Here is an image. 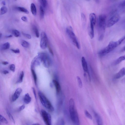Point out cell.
<instances>
[{
    "mask_svg": "<svg viewBox=\"0 0 125 125\" xmlns=\"http://www.w3.org/2000/svg\"><path fill=\"white\" fill-rule=\"evenodd\" d=\"M94 115L97 124L99 125H103V121L100 116L95 112H94Z\"/></svg>",
    "mask_w": 125,
    "mask_h": 125,
    "instance_id": "cell-17",
    "label": "cell"
},
{
    "mask_svg": "<svg viewBox=\"0 0 125 125\" xmlns=\"http://www.w3.org/2000/svg\"><path fill=\"white\" fill-rule=\"evenodd\" d=\"M33 29L36 37L38 38L39 36V33L37 28L35 26H33Z\"/></svg>",
    "mask_w": 125,
    "mask_h": 125,
    "instance_id": "cell-26",
    "label": "cell"
},
{
    "mask_svg": "<svg viewBox=\"0 0 125 125\" xmlns=\"http://www.w3.org/2000/svg\"><path fill=\"white\" fill-rule=\"evenodd\" d=\"M37 56L44 67L48 68L50 66L51 61L49 55L47 54L43 53H41L39 54Z\"/></svg>",
    "mask_w": 125,
    "mask_h": 125,
    "instance_id": "cell-6",
    "label": "cell"
},
{
    "mask_svg": "<svg viewBox=\"0 0 125 125\" xmlns=\"http://www.w3.org/2000/svg\"><path fill=\"white\" fill-rule=\"evenodd\" d=\"M16 9L17 10L24 13L26 14H28L29 13V11L25 8L21 7H16Z\"/></svg>",
    "mask_w": 125,
    "mask_h": 125,
    "instance_id": "cell-20",
    "label": "cell"
},
{
    "mask_svg": "<svg viewBox=\"0 0 125 125\" xmlns=\"http://www.w3.org/2000/svg\"><path fill=\"white\" fill-rule=\"evenodd\" d=\"M6 37L7 38H10V37H12V35H9L8 36H6Z\"/></svg>",
    "mask_w": 125,
    "mask_h": 125,
    "instance_id": "cell-48",
    "label": "cell"
},
{
    "mask_svg": "<svg viewBox=\"0 0 125 125\" xmlns=\"http://www.w3.org/2000/svg\"><path fill=\"white\" fill-rule=\"evenodd\" d=\"M41 39L40 42V46L43 49L46 48L47 47L48 39L45 33L44 32H42L41 34Z\"/></svg>",
    "mask_w": 125,
    "mask_h": 125,
    "instance_id": "cell-9",
    "label": "cell"
},
{
    "mask_svg": "<svg viewBox=\"0 0 125 125\" xmlns=\"http://www.w3.org/2000/svg\"><path fill=\"white\" fill-rule=\"evenodd\" d=\"M0 122L6 124L8 123V122L7 120L3 116L1 115H0Z\"/></svg>",
    "mask_w": 125,
    "mask_h": 125,
    "instance_id": "cell-28",
    "label": "cell"
},
{
    "mask_svg": "<svg viewBox=\"0 0 125 125\" xmlns=\"http://www.w3.org/2000/svg\"><path fill=\"white\" fill-rule=\"evenodd\" d=\"M41 2L43 7L44 8H45L47 5V1L46 0H41Z\"/></svg>",
    "mask_w": 125,
    "mask_h": 125,
    "instance_id": "cell-37",
    "label": "cell"
},
{
    "mask_svg": "<svg viewBox=\"0 0 125 125\" xmlns=\"http://www.w3.org/2000/svg\"><path fill=\"white\" fill-rule=\"evenodd\" d=\"M40 13V18L42 19L44 17V11L42 6H40L39 8Z\"/></svg>",
    "mask_w": 125,
    "mask_h": 125,
    "instance_id": "cell-25",
    "label": "cell"
},
{
    "mask_svg": "<svg viewBox=\"0 0 125 125\" xmlns=\"http://www.w3.org/2000/svg\"><path fill=\"white\" fill-rule=\"evenodd\" d=\"M52 82L55 87L56 93L57 94H58L60 92L61 89L60 84L56 80H53Z\"/></svg>",
    "mask_w": 125,
    "mask_h": 125,
    "instance_id": "cell-14",
    "label": "cell"
},
{
    "mask_svg": "<svg viewBox=\"0 0 125 125\" xmlns=\"http://www.w3.org/2000/svg\"><path fill=\"white\" fill-rule=\"evenodd\" d=\"M120 19L119 16L118 14H115L113 15L107 21L106 23L107 27H110L115 23L119 20Z\"/></svg>",
    "mask_w": 125,
    "mask_h": 125,
    "instance_id": "cell-7",
    "label": "cell"
},
{
    "mask_svg": "<svg viewBox=\"0 0 125 125\" xmlns=\"http://www.w3.org/2000/svg\"><path fill=\"white\" fill-rule=\"evenodd\" d=\"M2 4L3 5H5L6 4L5 2L4 1H3L1 2Z\"/></svg>",
    "mask_w": 125,
    "mask_h": 125,
    "instance_id": "cell-47",
    "label": "cell"
},
{
    "mask_svg": "<svg viewBox=\"0 0 125 125\" xmlns=\"http://www.w3.org/2000/svg\"><path fill=\"white\" fill-rule=\"evenodd\" d=\"M81 19L83 26H84L86 23V16L84 13H81Z\"/></svg>",
    "mask_w": 125,
    "mask_h": 125,
    "instance_id": "cell-21",
    "label": "cell"
},
{
    "mask_svg": "<svg viewBox=\"0 0 125 125\" xmlns=\"http://www.w3.org/2000/svg\"><path fill=\"white\" fill-rule=\"evenodd\" d=\"M124 60H125V55L121 56L115 60L113 62L112 64L113 65H116Z\"/></svg>",
    "mask_w": 125,
    "mask_h": 125,
    "instance_id": "cell-16",
    "label": "cell"
},
{
    "mask_svg": "<svg viewBox=\"0 0 125 125\" xmlns=\"http://www.w3.org/2000/svg\"><path fill=\"white\" fill-rule=\"evenodd\" d=\"M10 44L8 42L3 44L2 45V48L3 50H5L8 49L10 47Z\"/></svg>",
    "mask_w": 125,
    "mask_h": 125,
    "instance_id": "cell-27",
    "label": "cell"
},
{
    "mask_svg": "<svg viewBox=\"0 0 125 125\" xmlns=\"http://www.w3.org/2000/svg\"><path fill=\"white\" fill-rule=\"evenodd\" d=\"M30 8L32 14L34 15H36L37 13V10L35 5L34 3H32L31 4Z\"/></svg>",
    "mask_w": 125,
    "mask_h": 125,
    "instance_id": "cell-19",
    "label": "cell"
},
{
    "mask_svg": "<svg viewBox=\"0 0 125 125\" xmlns=\"http://www.w3.org/2000/svg\"><path fill=\"white\" fill-rule=\"evenodd\" d=\"M21 45L23 47L27 48L29 46V43L27 42L24 41H22L21 42Z\"/></svg>",
    "mask_w": 125,
    "mask_h": 125,
    "instance_id": "cell-29",
    "label": "cell"
},
{
    "mask_svg": "<svg viewBox=\"0 0 125 125\" xmlns=\"http://www.w3.org/2000/svg\"><path fill=\"white\" fill-rule=\"evenodd\" d=\"M7 113L10 120L13 124H15V121L11 114L8 111H7Z\"/></svg>",
    "mask_w": 125,
    "mask_h": 125,
    "instance_id": "cell-30",
    "label": "cell"
},
{
    "mask_svg": "<svg viewBox=\"0 0 125 125\" xmlns=\"http://www.w3.org/2000/svg\"><path fill=\"white\" fill-rule=\"evenodd\" d=\"M125 75V68H122L120 71L114 76V78L116 79H118L123 77Z\"/></svg>",
    "mask_w": 125,
    "mask_h": 125,
    "instance_id": "cell-12",
    "label": "cell"
},
{
    "mask_svg": "<svg viewBox=\"0 0 125 125\" xmlns=\"http://www.w3.org/2000/svg\"><path fill=\"white\" fill-rule=\"evenodd\" d=\"M22 91V89L21 88H17L16 90L11 97V100L12 102L15 101L18 98Z\"/></svg>",
    "mask_w": 125,
    "mask_h": 125,
    "instance_id": "cell-11",
    "label": "cell"
},
{
    "mask_svg": "<svg viewBox=\"0 0 125 125\" xmlns=\"http://www.w3.org/2000/svg\"><path fill=\"white\" fill-rule=\"evenodd\" d=\"M2 63L4 65H6L8 64V63L7 62L4 61L2 62Z\"/></svg>",
    "mask_w": 125,
    "mask_h": 125,
    "instance_id": "cell-46",
    "label": "cell"
},
{
    "mask_svg": "<svg viewBox=\"0 0 125 125\" xmlns=\"http://www.w3.org/2000/svg\"><path fill=\"white\" fill-rule=\"evenodd\" d=\"M38 95L41 102L43 106L48 110L51 112L54 110V108L51 103L43 94L41 91H39Z\"/></svg>",
    "mask_w": 125,
    "mask_h": 125,
    "instance_id": "cell-3",
    "label": "cell"
},
{
    "mask_svg": "<svg viewBox=\"0 0 125 125\" xmlns=\"http://www.w3.org/2000/svg\"><path fill=\"white\" fill-rule=\"evenodd\" d=\"M77 81L79 87L81 88L83 86V84L81 80L80 77L78 76L77 77Z\"/></svg>",
    "mask_w": 125,
    "mask_h": 125,
    "instance_id": "cell-32",
    "label": "cell"
},
{
    "mask_svg": "<svg viewBox=\"0 0 125 125\" xmlns=\"http://www.w3.org/2000/svg\"><path fill=\"white\" fill-rule=\"evenodd\" d=\"M11 50L13 52L16 53H19L20 52L19 49H11Z\"/></svg>",
    "mask_w": 125,
    "mask_h": 125,
    "instance_id": "cell-40",
    "label": "cell"
},
{
    "mask_svg": "<svg viewBox=\"0 0 125 125\" xmlns=\"http://www.w3.org/2000/svg\"><path fill=\"white\" fill-rule=\"evenodd\" d=\"M3 74H6L8 73H9V72L7 70H4L3 71Z\"/></svg>",
    "mask_w": 125,
    "mask_h": 125,
    "instance_id": "cell-45",
    "label": "cell"
},
{
    "mask_svg": "<svg viewBox=\"0 0 125 125\" xmlns=\"http://www.w3.org/2000/svg\"><path fill=\"white\" fill-rule=\"evenodd\" d=\"M41 115L44 122L47 125H51L52 124V118L51 115L46 111L42 110Z\"/></svg>",
    "mask_w": 125,
    "mask_h": 125,
    "instance_id": "cell-8",
    "label": "cell"
},
{
    "mask_svg": "<svg viewBox=\"0 0 125 125\" xmlns=\"http://www.w3.org/2000/svg\"><path fill=\"white\" fill-rule=\"evenodd\" d=\"M32 89L33 92V93L34 94V96L35 98V99L36 100V95L35 90L34 88L33 87H32Z\"/></svg>",
    "mask_w": 125,
    "mask_h": 125,
    "instance_id": "cell-43",
    "label": "cell"
},
{
    "mask_svg": "<svg viewBox=\"0 0 125 125\" xmlns=\"http://www.w3.org/2000/svg\"><path fill=\"white\" fill-rule=\"evenodd\" d=\"M87 0V1H89V0Z\"/></svg>",
    "mask_w": 125,
    "mask_h": 125,
    "instance_id": "cell-53",
    "label": "cell"
},
{
    "mask_svg": "<svg viewBox=\"0 0 125 125\" xmlns=\"http://www.w3.org/2000/svg\"><path fill=\"white\" fill-rule=\"evenodd\" d=\"M22 33L23 36L27 39H30L31 38V36L30 34L25 33L23 32H22Z\"/></svg>",
    "mask_w": 125,
    "mask_h": 125,
    "instance_id": "cell-36",
    "label": "cell"
},
{
    "mask_svg": "<svg viewBox=\"0 0 125 125\" xmlns=\"http://www.w3.org/2000/svg\"><path fill=\"white\" fill-rule=\"evenodd\" d=\"M123 50L124 51H125V46L123 48Z\"/></svg>",
    "mask_w": 125,
    "mask_h": 125,
    "instance_id": "cell-49",
    "label": "cell"
},
{
    "mask_svg": "<svg viewBox=\"0 0 125 125\" xmlns=\"http://www.w3.org/2000/svg\"><path fill=\"white\" fill-rule=\"evenodd\" d=\"M8 11L7 8L4 6L2 7L0 9V15H2L6 13Z\"/></svg>",
    "mask_w": 125,
    "mask_h": 125,
    "instance_id": "cell-22",
    "label": "cell"
},
{
    "mask_svg": "<svg viewBox=\"0 0 125 125\" xmlns=\"http://www.w3.org/2000/svg\"><path fill=\"white\" fill-rule=\"evenodd\" d=\"M95 1L96 2H98L99 1V0H95Z\"/></svg>",
    "mask_w": 125,
    "mask_h": 125,
    "instance_id": "cell-51",
    "label": "cell"
},
{
    "mask_svg": "<svg viewBox=\"0 0 125 125\" xmlns=\"http://www.w3.org/2000/svg\"><path fill=\"white\" fill-rule=\"evenodd\" d=\"M24 76V73L22 71L20 74L19 79L17 82V83H21L23 81Z\"/></svg>",
    "mask_w": 125,
    "mask_h": 125,
    "instance_id": "cell-23",
    "label": "cell"
},
{
    "mask_svg": "<svg viewBox=\"0 0 125 125\" xmlns=\"http://www.w3.org/2000/svg\"><path fill=\"white\" fill-rule=\"evenodd\" d=\"M31 71L35 83L36 85L37 78L36 74L34 70L33 69H31Z\"/></svg>",
    "mask_w": 125,
    "mask_h": 125,
    "instance_id": "cell-24",
    "label": "cell"
},
{
    "mask_svg": "<svg viewBox=\"0 0 125 125\" xmlns=\"http://www.w3.org/2000/svg\"><path fill=\"white\" fill-rule=\"evenodd\" d=\"M31 100V97L28 93L25 94L23 98V101L24 103L26 104H28L29 103Z\"/></svg>",
    "mask_w": 125,
    "mask_h": 125,
    "instance_id": "cell-18",
    "label": "cell"
},
{
    "mask_svg": "<svg viewBox=\"0 0 125 125\" xmlns=\"http://www.w3.org/2000/svg\"><path fill=\"white\" fill-rule=\"evenodd\" d=\"M119 6L121 8H123L125 7V0H124L121 3Z\"/></svg>",
    "mask_w": 125,
    "mask_h": 125,
    "instance_id": "cell-39",
    "label": "cell"
},
{
    "mask_svg": "<svg viewBox=\"0 0 125 125\" xmlns=\"http://www.w3.org/2000/svg\"><path fill=\"white\" fill-rule=\"evenodd\" d=\"M118 46L116 42L111 41L108 45L105 48L99 51L98 54L100 55H103L108 53L112 51Z\"/></svg>",
    "mask_w": 125,
    "mask_h": 125,
    "instance_id": "cell-4",
    "label": "cell"
},
{
    "mask_svg": "<svg viewBox=\"0 0 125 125\" xmlns=\"http://www.w3.org/2000/svg\"><path fill=\"white\" fill-rule=\"evenodd\" d=\"M84 112L85 114L87 117L91 120L92 119V115L87 111L85 110Z\"/></svg>",
    "mask_w": 125,
    "mask_h": 125,
    "instance_id": "cell-33",
    "label": "cell"
},
{
    "mask_svg": "<svg viewBox=\"0 0 125 125\" xmlns=\"http://www.w3.org/2000/svg\"><path fill=\"white\" fill-rule=\"evenodd\" d=\"M66 32L74 45L78 49H79L80 45L72 27L71 26L67 27L66 28Z\"/></svg>",
    "mask_w": 125,
    "mask_h": 125,
    "instance_id": "cell-5",
    "label": "cell"
},
{
    "mask_svg": "<svg viewBox=\"0 0 125 125\" xmlns=\"http://www.w3.org/2000/svg\"><path fill=\"white\" fill-rule=\"evenodd\" d=\"M25 106L24 105H23L21 106L19 108L18 111H21L23 110L25 108Z\"/></svg>",
    "mask_w": 125,
    "mask_h": 125,
    "instance_id": "cell-41",
    "label": "cell"
},
{
    "mask_svg": "<svg viewBox=\"0 0 125 125\" xmlns=\"http://www.w3.org/2000/svg\"><path fill=\"white\" fill-rule=\"evenodd\" d=\"M81 62L83 69L85 73H87L89 79L91 80L90 75L89 72L87 64L86 61L83 57H82L81 58Z\"/></svg>",
    "mask_w": 125,
    "mask_h": 125,
    "instance_id": "cell-10",
    "label": "cell"
},
{
    "mask_svg": "<svg viewBox=\"0 0 125 125\" xmlns=\"http://www.w3.org/2000/svg\"><path fill=\"white\" fill-rule=\"evenodd\" d=\"M48 49L49 51L50 52L51 54H52V55H53V52L50 47L49 46H48Z\"/></svg>",
    "mask_w": 125,
    "mask_h": 125,
    "instance_id": "cell-44",
    "label": "cell"
},
{
    "mask_svg": "<svg viewBox=\"0 0 125 125\" xmlns=\"http://www.w3.org/2000/svg\"><path fill=\"white\" fill-rule=\"evenodd\" d=\"M14 0V1H16L17 0Z\"/></svg>",
    "mask_w": 125,
    "mask_h": 125,
    "instance_id": "cell-52",
    "label": "cell"
},
{
    "mask_svg": "<svg viewBox=\"0 0 125 125\" xmlns=\"http://www.w3.org/2000/svg\"><path fill=\"white\" fill-rule=\"evenodd\" d=\"M21 19L22 20L26 22L27 21V18L26 16H23L21 17Z\"/></svg>",
    "mask_w": 125,
    "mask_h": 125,
    "instance_id": "cell-42",
    "label": "cell"
},
{
    "mask_svg": "<svg viewBox=\"0 0 125 125\" xmlns=\"http://www.w3.org/2000/svg\"><path fill=\"white\" fill-rule=\"evenodd\" d=\"M123 82H125V78L124 79H123V80H122Z\"/></svg>",
    "mask_w": 125,
    "mask_h": 125,
    "instance_id": "cell-50",
    "label": "cell"
},
{
    "mask_svg": "<svg viewBox=\"0 0 125 125\" xmlns=\"http://www.w3.org/2000/svg\"><path fill=\"white\" fill-rule=\"evenodd\" d=\"M58 125H64V123L63 119L62 118H60L58 119L57 122Z\"/></svg>",
    "mask_w": 125,
    "mask_h": 125,
    "instance_id": "cell-34",
    "label": "cell"
},
{
    "mask_svg": "<svg viewBox=\"0 0 125 125\" xmlns=\"http://www.w3.org/2000/svg\"><path fill=\"white\" fill-rule=\"evenodd\" d=\"M106 17L104 14L99 15L98 19L99 27L98 40H102L104 37L106 24Z\"/></svg>",
    "mask_w": 125,
    "mask_h": 125,
    "instance_id": "cell-2",
    "label": "cell"
},
{
    "mask_svg": "<svg viewBox=\"0 0 125 125\" xmlns=\"http://www.w3.org/2000/svg\"><path fill=\"white\" fill-rule=\"evenodd\" d=\"M69 110L70 117L73 123L75 125H79L80 122L78 114L75 108L74 100L72 98L69 101Z\"/></svg>",
    "mask_w": 125,
    "mask_h": 125,
    "instance_id": "cell-1",
    "label": "cell"
},
{
    "mask_svg": "<svg viewBox=\"0 0 125 125\" xmlns=\"http://www.w3.org/2000/svg\"><path fill=\"white\" fill-rule=\"evenodd\" d=\"M12 33L14 36L16 37H19L20 35V32L16 30H13L12 31Z\"/></svg>",
    "mask_w": 125,
    "mask_h": 125,
    "instance_id": "cell-31",
    "label": "cell"
},
{
    "mask_svg": "<svg viewBox=\"0 0 125 125\" xmlns=\"http://www.w3.org/2000/svg\"><path fill=\"white\" fill-rule=\"evenodd\" d=\"M10 70L14 72L15 71V67L14 64H12L10 66Z\"/></svg>",
    "mask_w": 125,
    "mask_h": 125,
    "instance_id": "cell-38",
    "label": "cell"
},
{
    "mask_svg": "<svg viewBox=\"0 0 125 125\" xmlns=\"http://www.w3.org/2000/svg\"><path fill=\"white\" fill-rule=\"evenodd\" d=\"M125 39V35L122 37L116 42L118 46Z\"/></svg>",
    "mask_w": 125,
    "mask_h": 125,
    "instance_id": "cell-35",
    "label": "cell"
},
{
    "mask_svg": "<svg viewBox=\"0 0 125 125\" xmlns=\"http://www.w3.org/2000/svg\"><path fill=\"white\" fill-rule=\"evenodd\" d=\"M89 18L90 20V23L95 25L96 20V16L95 14L92 13L90 14L89 15Z\"/></svg>",
    "mask_w": 125,
    "mask_h": 125,
    "instance_id": "cell-15",
    "label": "cell"
},
{
    "mask_svg": "<svg viewBox=\"0 0 125 125\" xmlns=\"http://www.w3.org/2000/svg\"><path fill=\"white\" fill-rule=\"evenodd\" d=\"M94 25L90 23L88 28L89 34L91 39H93L94 37Z\"/></svg>",
    "mask_w": 125,
    "mask_h": 125,
    "instance_id": "cell-13",
    "label": "cell"
}]
</instances>
